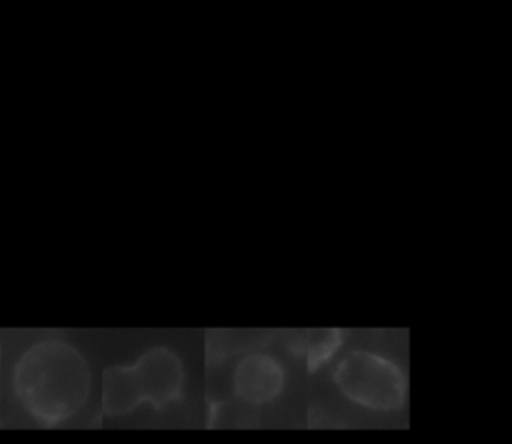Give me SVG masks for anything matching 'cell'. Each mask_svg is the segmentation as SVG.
<instances>
[{
  "label": "cell",
  "instance_id": "cell-1",
  "mask_svg": "<svg viewBox=\"0 0 512 444\" xmlns=\"http://www.w3.org/2000/svg\"><path fill=\"white\" fill-rule=\"evenodd\" d=\"M90 366L60 338L32 344L14 368V390L28 414L46 424L74 416L90 396Z\"/></svg>",
  "mask_w": 512,
  "mask_h": 444
},
{
  "label": "cell",
  "instance_id": "cell-2",
  "mask_svg": "<svg viewBox=\"0 0 512 444\" xmlns=\"http://www.w3.org/2000/svg\"><path fill=\"white\" fill-rule=\"evenodd\" d=\"M184 388V366L176 352L154 346L134 364L110 366L102 376V410L122 416L140 404L164 408L176 402Z\"/></svg>",
  "mask_w": 512,
  "mask_h": 444
},
{
  "label": "cell",
  "instance_id": "cell-3",
  "mask_svg": "<svg viewBox=\"0 0 512 444\" xmlns=\"http://www.w3.org/2000/svg\"><path fill=\"white\" fill-rule=\"evenodd\" d=\"M334 382L344 398L368 410L392 412L406 400L402 368L370 350L348 352L334 368Z\"/></svg>",
  "mask_w": 512,
  "mask_h": 444
},
{
  "label": "cell",
  "instance_id": "cell-4",
  "mask_svg": "<svg viewBox=\"0 0 512 444\" xmlns=\"http://www.w3.org/2000/svg\"><path fill=\"white\" fill-rule=\"evenodd\" d=\"M284 366L266 352H252L240 358L232 374L234 394L248 404H268L276 400L284 388Z\"/></svg>",
  "mask_w": 512,
  "mask_h": 444
},
{
  "label": "cell",
  "instance_id": "cell-5",
  "mask_svg": "<svg viewBox=\"0 0 512 444\" xmlns=\"http://www.w3.org/2000/svg\"><path fill=\"white\" fill-rule=\"evenodd\" d=\"M340 342V334L336 330L330 332H318L316 340H312V344L308 346V356H310V366H318L322 364L334 350L336 344Z\"/></svg>",
  "mask_w": 512,
  "mask_h": 444
}]
</instances>
